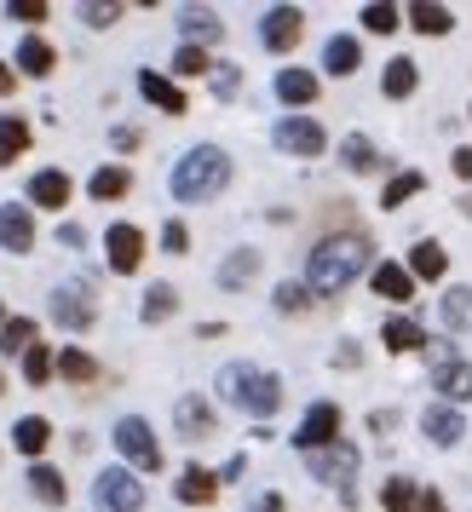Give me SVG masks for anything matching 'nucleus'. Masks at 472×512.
<instances>
[{
    "mask_svg": "<svg viewBox=\"0 0 472 512\" xmlns=\"http://www.w3.org/2000/svg\"><path fill=\"white\" fill-rule=\"evenodd\" d=\"M375 265V242L363 231H346V236H323L306 259V288L311 294H340V288H352L363 271Z\"/></svg>",
    "mask_w": 472,
    "mask_h": 512,
    "instance_id": "1",
    "label": "nucleus"
},
{
    "mask_svg": "<svg viewBox=\"0 0 472 512\" xmlns=\"http://www.w3.org/2000/svg\"><path fill=\"white\" fill-rule=\"evenodd\" d=\"M219 397L236 403L242 415L271 420L277 409H283V380L265 374V369H248V363H225V369H219Z\"/></svg>",
    "mask_w": 472,
    "mask_h": 512,
    "instance_id": "2",
    "label": "nucleus"
},
{
    "mask_svg": "<svg viewBox=\"0 0 472 512\" xmlns=\"http://www.w3.org/2000/svg\"><path fill=\"white\" fill-rule=\"evenodd\" d=\"M225 185H231V156L213 150V144L185 150L179 167H173V196H179V202H213Z\"/></svg>",
    "mask_w": 472,
    "mask_h": 512,
    "instance_id": "3",
    "label": "nucleus"
},
{
    "mask_svg": "<svg viewBox=\"0 0 472 512\" xmlns=\"http://www.w3.org/2000/svg\"><path fill=\"white\" fill-rule=\"evenodd\" d=\"M306 466H311V478H317V484H334V489H340V501L357 507V449L346 438L329 443V449H317V455H306Z\"/></svg>",
    "mask_w": 472,
    "mask_h": 512,
    "instance_id": "4",
    "label": "nucleus"
},
{
    "mask_svg": "<svg viewBox=\"0 0 472 512\" xmlns=\"http://www.w3.org/2000/svg\"><path fill=\"white\" fill-rule=\"evenodd\" d=\"M116 449L133 472H162V443L150 432V420H139V415L116 420Z\"/></svg>",
    "mask_w": 472,
    "mask_h": 512,
    "instance_id": "5",
    "label": "nucleus"
},
{
    "mask_svg": "<svg viewBox=\"0 0 472 512\" xmlns=\"http://www.w3.org/2000/svg\"><path fill=\"white\" fill-rule=\"evenodd\" d=\"M93 317H98V305H93V288H87V282H64V288H52V323L58 328L87 334Z\"/></svg>",
    "mask_w": 472,
    "mask_h": 512,
    "instance_id": "6",
    "label": "nucleus"
},
{
    "mask_svg": "<svg viewBox=\"0 0 472 512\" xmlns=\"http://www.w3.org/2000/svg\"><path fill=\"white\" fill-rule=\"evenodd\" d=\"M93 507L98 512H144V484L133 478V472H98L93 484Z\"/></svg>",
    "mask_w": 472,
    "mask_h": 512,
    "instance_id": "7",
    "label": "nucleus"
},
{
    "mask_svg": "<svg viewBox=\"0 0 472 512\" xmlns=\"http://www.w3.org/2000/svg\"><path fill=\"white\" fill-rule=\"evenodd\" d=\"M300 35H306V12H300V6H271V12L260 18L265 52H294L300 47Z\"/></svg>",
    "mask_w": 472,
    "mask_h": 512,
    "instance_id": "8",
    "label": "nucleus"
},
{
    "mask_svg": "<svg viewBox=\"0 0 472 512\" xmlns=\"http://www.w3.org/2000/svg\"><path fill=\"white\" fill-rule=\"evenodd\" d=\"M329 443H340V409H334V403H311L306 420H300V432H294V449L317 455V449H329Z\"/></svg>",
    "mask_w": 472,
    "mask_h": 512,
    "instance_id": "9",
    "label": "nucleus"
},
{
    "mask_svg": "<svg viewBox=\"0 0 472 512\" xmlns=\"http://www.w3.org/2000/svg\"><path fill=\"white\" fill-rule=\"evenodd\" d=\"M271 139H277V150H288V156H323L329 133H323V127H317L311 116H283Z\"/></svg>",
    "mask_w": 472,
    "mask_h": 512,
    "instance_id": "10",
    "label": "nucleus"
},
{
    "mask_svg": "<svg viewBox=\"0 0 472 512\" xmlns=\"http://www.w3.org/2000/svg\"><path fill=\"white\" fill-rule=\"evenodd\" d=\"M104 254H110V271H116V277H133V271L144 265V231L139 225H110Z\"/></svg>",
    "mask_w": 472,
    "mask_h": 512,
    "instance_id": "11",
    "label": "nucleus"
},
{
    "mask_svg": "<svg viewBox=\"0 0 472 512\" xmlns=\"http://www.w3.org/2000/svg\"><path fill=\"white\" fill-rule=\"evenodd\" d=\"M421 432H426V443L455 449V443L467 438V420H461V409H455V403H432V409L421 415Z\"/></svg>",
    "mask_w": 472,
    "mask_h": 512,
    "instance_id": "12",
    "label": "nucleus"
},
{
    "mask_svg": "<svg viewBox=\"0 0 472 512\" xmlns=\"http://www.w3.org/2000/svg\"><path fill=\"white\" fill-rule=\"evenodd\" d=\"M0 248L6 254H29L35 248V219L24 202H0Z\"/></svg>",
    "mask_w": 472,
    "mask_h": 512,
    "instance_id": "13",
    "label": "nucleus"
},
{
    "mask_svg": "<svg viewBox=\"0 0 472 512\" xmlns=\"http://www.w3.org/2000/svg\"><path fill=\"white\" fill-rule=\"evenodd\" d=\"M173 426H179V438L185 443H202L213 432V403L208 397H179V403H173Z\"/></svg>",
    "mask_w": 472,
    "mask_h": 512,
    "instance_id": "14",
    "label": "nucleus"
},
{
    "mask_svg": "<svg viewBox=\"0 0 472 512\" xmlns=\"http://www.w3.org/2000/svg\"><path fill=\"white\" fill-rule=\"evenodd\" d=\"M70 196H75V185H70V173H64V167H41V173L29 179V202H35V208L58 213Z\"/></svg>",
    "mask_w": 472,
    "mask_h": 512,
    "instance_id": "15",
    "label": "nucleus"
},
{
    "mask_svg": "<svg viewBox=\"0 0 472 512\" xmlns=\"http://www.w3.org/2000/svg\"><path fill=\"white\" fill-rule=\"evenodd\" d=\"M173 495H179L185 507H213V495H219V472H208V466H185L179 484H173Z\"/></svg>",
    "mask_w": 472,
    "mask_h": 512,
    "instance_id": "16",
    "label": "nucleus"
},
{
    "mask_svg": "<svg viewBox=\"0 0 472 512\" xmlns=\"http://www.w3.org/2000/svg\"><path fill=\"white\" fill-rule=\"evenodd\" d=\"M254 277H260V248H236V254L219 265V277H213V282H219L225 294H242Z\"/></svg>",
    "mask_w": 472,
    "mask_h": 512,
    "instance_id": "17",
    "label": "nucleus"
},
{
    "mask_svg": "<svg viewBox=\"0 0 472 512\" xmlns=\"http://www.w3.org/2000/svg\"><path fill=\"white\" fill-rule=\"evenodd\" d=\"M179 29H185V47H202V52L225 35V24L213 18L208 6H185V12H179Z\"/></svg>",
    "mask_w": 472,
    "mask_h": 512,
    "instance_id": "18",
    "label": "nucleus"
},
{
    "mask_svg": "<svg viewBox=\"0 0 472 512\" xmlns=\"http://www.w3.org/2000/svg\"><path fill=\"white\" fill-rule=\"evenodd\" d=\"M432 386H438V403H467L472 397V363H461V357H455V363H438V369H432Z\"/></svg>",
    "mask_w": 472,
    "mask_h": 512,
    "instance_id": "19",
    "label": "nucleus"
},
{
    "mask_svg": "<svg viewBox=\"0 0 472 512\" xmlns=\"http://www.w3.org/2000/svg\"><path fill=\"white\" fill-rule=\"evenodd\" d=\"M369 282H375V294H380V300H409V294H415V277H409V265H398V259H380V265H375V277H369Z\"/></svg>",
    "mask_w": 472,
    "mask_h": 512,
    "instance_id": "20",
    "label": "nucleus"
},
{
    "mask_svg": "<svg viewBox=\"0 0 472 512\" xmlns=\"http://www.w3.org/2000/svg\"><path fill=\"white\" fill-rule=\"evenodd\" d=\"M29 489H35V501H41V507H64V501H70L64 472H58V466H47V461L29 466Z\"/></svg>",
    "mask_w": 472,
    "mask_h": 512,
    "instance_id": "21",
    "label": "nucleus"
},
{
    "mask_svg": "<svg viewBox=\"0 0 472 512\" xmlns=\"http://www.w3.org/2000/svg\"><path fill=\"white\" fill-rule=\"evenodd\" d=\"M139 93L150 98L156 110H167V116H185V110H190L185 93H179V87H173L167 75H156V70H144V75H139Z\"/></svg>",
    "mask_w": 472,
    "mask_h": 512,
    "instance_id": "22",
    "label": "nucleus"
},
{
    "mask_svg": "<svg viewBox=\"0 0 472 512\" xmlns=\"http://www.w3.org/2000/svg\"><path fill=\"white\" fill-rule=\"evenodd\" d=\"M438 317H444L449 334H472V288H444V300H438Z\"/></svg>",
    "mask_w": 472,
    "mask_h": 512,
    "instance_id": "23",
    "label": "nucleus"
},
{
    "mask_svg": "<svg viewBox=\"0 0 472 512\" xmlns=\"http://www.w3.org/2000/svg\"><path fill=\"white\" fill-rule=\"evenodd\" d=\"M357 64H363L357 35H334L329 47H323V70H329V75H357Z\"/></svg>",
    "mask_w": 472,
    "mask_h": 512,
    "instance_id": "24",
    "label": "nucleus"
},
{
    "mask_svg": "<svg viewBox=\"0 0 472 512\" xmlns=\"http://www.w3.org/2000/svg\"><path fill=\"white\" fill-rule=\"evenodd\" d=\"M127 190H133V173L127 167H98L93 179H87V196L93 202H121Z\"/></svg>",
    "mask_w": 472,
    "mask_h": 512,
    "instance_id": "25",
    "label": "nucleus"
},
{
    "mask_svg": "<svg viewBox=\"0 0 472 512\" xmlns=\"http://www.w3.org/2000/svg\"><path fill=\"white\" fill-rule=\"evenodd\" d=\"M380 340H386V351H426L421 323H409V317H386V328H380Z\"/></svg>",
    "mask_w": 472,
    "mask_h": 512,
    "instance_id": "26",
    "label": "nucleus"
},
{
    "mask_svg": "<svg viewBox=\"0 0 472 512\" xmlns=\"http://www.w3.org/2000/svg\"><path fill=\"white\" fill-rule=\"evenodd\" d=\"M29 150V121L24 116H0V167H12Z\"/></svg>",
    "mask_w": 472,
    "mask_h": 512,
    "instance_id": "27",
    "label": "nucleus"
},
{
    "mask_svg": "<svg viewBox=\"0 0 472 512\" xmlns=\"http://www.w3.org/2000/svg\"><path fill=\"white\" fill-rule=\"evenodd\" d=\"M380 507L386 512H415L421 507V489H415V478H386V484H380Z\"/></svg>",
    "mask_w": 472,
    "mask_h": 512,
    "instance_id": "28",
    "label": "nucleus"
},
{
    "mask_svg": "<svg viewBox=\"0 0 472 512\" xmlns=\"http://www.w3.org/2000/svg\"><path fill=\"white\" fill-rule=\"evenodd\" d=\"M444 265H449V254L438 248V242H415V254H409V277L438 282V277H444Z\"/></svg>",
    "mask_w": 472,
    "mask_h": 512,
    "instance_id": "29",
    "label": "nucleus"
},
{
    "mask_svg": "<svg viewBox=\"0 0 472 512\" xmlns=\"http://www.w3.org/2000/svg\"><path fill=\"white\" fill-rule=\"evenodd\" d=\"M12 443H18V455H41V449L52 443V426L41 415H24L18 426H12Z\"/></svg>",
    "mask_w": 472,
    "mask_h": 512,
    "instance_id": "30",
    "label": "nucleus"
},
{
    "mask_svg": "<svg viewBox=\"0 0 472 512\" xmlns=\"http://www.w3.org/2000/svg\"><path fill=\"white\" fill-rule=\"evenodd\" d=\"M52 64H58V52H52L41 35H29L24 47H18V70L35 75V81H41V75H52Z\"/></svg>",
    "mask_w": 472,
    "mask_h": 512,
    "instance_id": "31",
    "label": "nucleus"
},
{
    "mask_svg": "<svg viewBox=\"0 0 472 512\" xmlns=\"http://www.w3.org/2000/svg\"><path fill=\"white\" fill-rule=\"evenodd\" d=\"M277 98H283V104H311V98H317V75L311 70H283L277 75Z\"/></svg>",
    "mask_w": 472,
    "mask_h": 512,
    "instance_id": "32",
    "label": "nucleus"
},
{
    "mask_svg": "<svg viewBox=\"0 0 472 512\" xmlns=\"http://www.w3.org/2000/svg\"><path fill=\"white\" fill-rule=\"evenodd\" d=\"M58 374H64L70 386H93V380H98V363L87 357V351L64 346V351H58Z\"/></svg>",
    "mask_w": 472,
    "mask_h": 512,
    "instance_id": "33",
    "label": "nucleus"
},
{
    "mask_svg": "<svg viewBox=\"0 0 472 512\" xmlns=\"http://www.w3.org/2000/svg\"><path fill=\"white\" fill-rule=\"evenodd\" d=\"M340 162L352 167V173H375V167H380V150L363 139V133H346V144H340Z\"/></svg>",
    "mask_w": 472,
    "mask_h": 512,
    "instance_id": "34",
    "label": "nucleus"
},
{
    "mask_svg": "<svg viewBox=\"0 0 472 512\" xmlns=\"http://www.w3.org/2000/svg\"><path fill=\"white\" fill-rule=\"evenodd\" d=\"M415 81H421L415 64H409V58H392L386 75H380V93H386V98H409V93H415Z\"/></svg>",
    "mask_w": 472,
    "mask_h": 512,
    "instance_id": "35",
    "label": "nucleus"
},
{
    "mask_svg": "<svg viewBox=\"0 0 472 512\" xmlns=\"http://www.w3.org/2000/svg\"><path fill=\"white\" fill-rule=\"evenodd\" d=\"M409 24L421 29V35H449L455 18H449L444 6H432V0H415V6H409Z\"/></svg>",
    "mask_w": 472,
    "mask_h": 512,
    "instance_id": "36",
    "label": "nucleus"
},
{
    "mask_svg": "<svg viewBox=\"0 0 472 512\" xmlns=\"http://www.w3.org/2000/svg\"><path fill=\"white\" fill-rule=\"evenodd\" d=\"M52 374H58V351H47L41 340H35V346L24 351V380L29 386H47Z\"/></svg>",
    "mask_w": 472,
    "mask_h": 512,
    "instance_id": "37",
    "label": "nucleus"
},
{
    "mask_svg": "<svg viewBox=\"0 0 472 512\" xmlns=\"http://www.w3.org/2000/svg\"><path fill=\"white\" fill-rule=\"evenodd\" d=\"M173 311H179V294H173L167 282H156V288L144 294V305H139V317H144V323H167Z\"/></svg>",
    "mask_w": 472,
    "mask_h": 512,
    "instance_id": "38",
    "label": "nucleus"
},
{
    "mask_svg": "<svg viewBox=\"0 0 472 512\" xmlns=\"http://www.w3.org/2000/svg\"><path fill=\"white\" fill-rule=\"evenodd\" d=\"M29 346H35V323L29 317H6V328H0V357H18Z\"/></svg>",
    "mask_w": 472,
    "mask_h": 512,
    "instance_id": "39",
    "label": "nucleus"
},
{
    "mask_svg": "<svg viewBox=\"0 0 472 512\" xmlns=\"http://www.w3.org/2000/svg\"><path fill=\"white\" fill-rule=\"evenodd\" d=\"M415 190H426V179H421V173H398V179L386 185V196H380V208H392V213H398L403 202L415 196Z\"/></svg>",
    "mask_w": 472,
    "mask_h": 512,
    "instance_id": "40",
    "label": "nucleus"
},
{
    "mask_svg": "<svg viewBox=\"0 0 472 512\" xmlns=\"http://www.w3.org/2000/svg\"><path fill=\"white\" fill-rule=\"evenodd\" d=\"M271 300H277V311H283V317H300V311L311 305V288H306V282H283Z\"/></svg>",
    "mask_w": 472,
    "mask_h": 512,
    "instance_id": "41",
    "label": "nucleus"
},
{
    "mask_svg": "<svg viewBox=\"0 0 472 512\" xmlns=\"http://www.w3.org/2000/svg\"><path fill=\"white\" fill-rule=\"evenodd\" d=\"M363 29H369V35H392V29H398V6H386V0L363 6Z\"/></svg>",
    "mask_w": 472,
    "mask_h": 512,
    "instance_id": "42",
    "label": "nucleus"
},
{
    "mask_svg": "<svg viewBox=\"0 0 472 512\" xmlns=\"http://www.w3.org/2000/svg\"><path fill=\"white\" fill-rule=\"evenodd\" d=\"M173 75H213V58L202 47H179L173 52Z\"/></svg>",
    "mask_w": 472,
    "mask_h": 512,
    "instance_id": "43",
    "label": "nucleus"
},
{
    "mask_svg": "<svg viewBox=\"0 0 472 512\" xmlns=\"http://www.w3.org/2000/svg\"><path fill=\"white\" fill-rule=\"evenodd\" d=\"M6 18H12V24H47L52 6H47V0H12V6H6Z\"/></svg>",
    "mask_w": 472,
    "mask_h": 512,
    "instance_id": "44",
    "label": "nucleus"
},
{
    "mask_svg": "<svg viewBox=\"0 0 472 512\" xmlns=\"http://www.w3.org/2000/svg\"><path fill=\"white\" fill-rule=\"evenodd\" d=\"M236 87H242V75H236V64H213V98L219 104H231Z\"/></svg>",
    "mask_w": 472,
    "mask_h": 512,
    "instance_id": "45",
    "label": "nucleus"
},
{
    "mask_svg": "<svg viewBox=\"0 0 472 512\" xmlns=\"http://www.w3.org/2000/svg\"><path fill=\"white\" fill-rule=\"evenodd\" d=\"M121 18V6H104V0H87V6H81V24L87 29H110Z\"/></svg>",
    "mask_w": 472,
    "mask_h": 512,
    "instance_id": "46",
    "label": "nucleus"
},
{
    "mask_svg": "<svg viewBox=\"0 0 472 512\" xmlns=\"http://www.w3.org/2000/svg\"><path fill=\"white\" fill-rule=\"evenodd\" d=\"M162 248H167V254H185V248H190V231L179 225V219H167V225H162Z\"/></svg>",
    "mask_w": 472,
    "mask_h": 512,
    "instance_id": "47",
    "label": "nucleus"
},
{
    "mask_svg": "<svg viewBox=\"0 0 472 512\" xmlns=\"http://www.w3.org/2000/svg\"><path fill=\"white\" fill-rule=\"evenodd\" d=\"M449 167H455V179H472V144H461V150H455V162H449Z\"/></svg>",
    "mask_w": 472,
    "mask_h": 512,
    "instance_id": "48",
    "label": "nucleus"
},
{
    "mask_svg": "<svg viewBox=\"0 0 472 512\" xmlns=\"http://www.w3.org/2000/svg\"><path fill=\"white\" fill-rule=\"evenodd\" d=\"M58 242H64V248H81V242H87V231H81V225H58Z\"/></svg>",
    "mask_w": 472,
    "mask_h": 512,
    "instance_id": "49",
    "label": "nucleus"
},
{
    "mask_svg": "<svg viewBox=\"0 0 472 512\" xmlns=\"http://www.w3.org/2000/svg\"><path fill=\"white\" fill-rule=\"evenodd\" d=\"M369 426H375L380 438H386V432H392V426H398V415H392V409H375V415H369Z\"/></svg>",
    "mask_w": 472,
    "mask_h": 512,
    "instance_id": "50",
    "label": "nucleus"
},
{
    "mask_svg": "<svg viewBox=\"0 0 472 512\" xmlns=\"http://www.w3.org/2000/svg\"><path fill=\"white\" fill-rule=\"evenodd\" d=\"M415 512H449V507H444V495H438V489H421V507H415Z\"/></svg>",
    "mask_w": 472,
    "mask_h": 512,
    "instance_id": "51",
    "label": "nucleus"
},
{
    "mask_svg": "<svg viewBox=\"0 0 472 512\" xmlns=\"http://www.w3.org/2000/svg\"><path fill=\"white\" fill-rule=\"evenodd\" d=\"M110 139H116V150H133V144H139V127H116Z\"/></svg>",
    "mask_w": 472,
    "mask_h": 512,
    "instance_id": "52",
    "label": "nucleus"
},
{
    "mask_svg": "<svg viewBox=\"0 0 472 512\" xmlns=\"http://www.w3.org/2000/svg\"><path fill=\"white\" fill-rule=\"evenodd\" d=\"M254 512H283V495H277V489H271V495H260V501H254Z\"/></svg>",
    "mask_w": 472,
    "mask_h": 512,
    "instance_id": "53",
    "label": "nucleus"
},
{
    "mask_svg": "<svg viewBox=\"0 0 472 512\" xmlns=\"http://www.w3.org/2000/svg\"><path fill=\"white\" fill-rule=\"evenodd\" d=\"M12 87H18V75H12V70H6V64H0V98L12 93Z\"/></svg>",
    "mask_w": 472,
    "mask_h": 512,
    "instance_id": "54",
    "label": "nucleus"
},
{
    "mask_svg": "<svg viewBox=\"0 0 472 512\" xmlns=\"http://www.w3.org/2000/svg\"><path fill=\"white\" fill-rule=\"evenodd\" d=\"M0 328H6V305H0Z\"/></svg>",
    "mask_w": 472,
    "mask_h": 512,
    "instance_id": "55",
    "label": "nucleus"
},
{
    "mask_svg": "<svg viewBox=\"0 0 472 512\" xmlns=\"http://www.w3.org/2000/svg\"><path fill=\"white\" fill-rule=\"evenodd\" d=\"M0 392H6V380H0Z\"/></svg>",
    "mask_w": 472,
    "mask_h": 512,
    "instance_id": "56",
    "label": "nucleus"
}]
</instances>
